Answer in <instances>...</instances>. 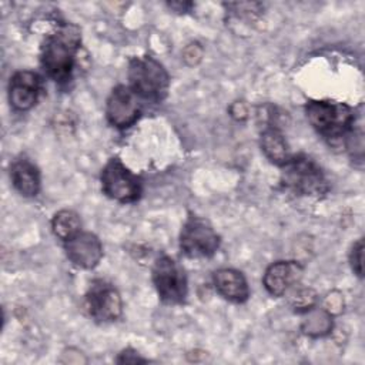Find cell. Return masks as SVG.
Here are the masks:
<instances>
[{"instance_id":"1","label":"cell","mask_w":365,"mask_h":365,"mask_svg":"<svg viewBox=\"0 0 365 365\" xmlns=\"http://www.w3.org/2000/svg\"><path fill=\"white\" fill-rule=\"evenodd\" d=\"M80 46L81 30L70 21L58 24L41 43L40 66L44 74L60 87L67 86L73 80Z\"/></svg>"},{"instance_id":"2","label":"cell","mask_w":365,"mask_h":365,"mask_svg":"<svg viewBox=\"0 0 365 365\" xmlns=\"http://www.w3.org/2000/svg\"><path fill=\"white\" fill-rule=\"evenodd\" d=\"M305 115L312 128L329 144L349 140L354 133L355 114L352 107L334 100H308Z\"/></svg>"},{"instance_id":"3","label":"cell","mask_w":365,"mask_h":365,"mask_svg":"<svg viewBox=\"0 0 365 365\" xmlns=\"http://www.w3.org/2000/svg\"><path fill=\"white\" fill-rule=\"evenodd\" d=\"M281 185L299 197L321 198L328 194L329 182L315 160L305 154H292L281 165Z\"/></svg>"},{"instance_id":"4","label":"cell","mask_w":365,"mask_h":365,"mask_svg":"<svg viewBox=\"0 0 365 365\" xmlns=\"http://www.w3.org/2000/svg\"><path fill=\"white\" fill-rule=\"evenodd\" d=\"M128 87L141 98L150 103H161L170 90V74L165 67L153 56H134L127 67Z\"/></svg>"},{"instance_id":"5","label":"cell","mask_w":365,"mask_h":365,"mask_svg":"<svg viewBox=\"0 0 365 365\" xmlns=\"http://www.w3.org/2000/svg\"><path fill=\"white\" fill-rule=\"evenodd\" d=\"M151 279L158 298L168 305L184 304L188 294V281L180 262L170 255L155 258L151 268Z\"/></svg>"},{"instance_id":"6","label":"cell","mask_w":365,"mask_h":365,"mask_svg":"<svg viewBox=\"0 0 365 365\" xmlns=\"http://www.w3.org/2000/svg\"><path fill=\"white\" fill-rule=\"evenodd\" d=\"M100 184L101 191L108 198L121 204L135 202L143 192L140 177L130 171L117 157L110 158L101 168Z\"/></svg>"},{"instance_id":"7","label":"cell","mask_w":365,"mask_h":365,"mask_svg":"<svg viewBox=\"0 0 365 365\" xmlns=\"http://www.w3.org/2000/svg\"><path fill=\"white\" fill-rule=\"evenodd\" d=\"M221 245V237L211 222L198 215H190L180 232V250L188 258H211Z\"/></svg>"},{"instance_id":"8","label":"cell","mask_w":365,"mask_h":365,"mask_svg":"<svg viewBox=\"0 0 365 365\" xmlns=\"http://www.w3.org/2000/svg\"><path fill=\"white\" fill-rule=\"evenodd\" d=\"M84 308L97 324L114 322L123 314L121 294L113 284L94 279L84 295Z\"/></svg>"},{"instance_id":"9","label":"cell","mask_w":365,"mask_h":365,"mask_svg":"<svg viewBox=\"0 0 365 365\" xmlns=\"http://www.w3.org/2000/svg\"><path fill=\"white\" fill-rule=\"evenodd\" d=\"M141 98L125 84L115 86L106 103V118L117 130H127L141 115Z\"/></svg>"},{"instance_id":"10","label":"cell","mask_w":365,"mask_h":365,"mask_svg":"<svg viewBox=\"0 0 365 365\" xmlns=\"http://www.w3.org/2000/svg\"><path fill=\"white\" fill-rule=\"evenodd\" d=\"M67 259L77 268L93 269L103 258V244L100 238L90 231H80L63 242Z\"/></svg>"},{"instance_id":"11","label":"cell","mask_w":365,"mask_h":365,"mask_svg":"<svg viewBox=\"0 0 365 365\" xmlns=\"http://www.w3.org/2000/svg\"><path fill=\"white\" fill-rule=\"evenodd\" d=\"M41 93V78L33 70L16 71L7 86L10 106L16 111H29L38 101Z\"/></svg>"},{"instance_id":"12","label":"cell","mask_w":365,"mask_h":365,"mask_svg":"<svg viewBox=\"0 0 365 365\" xmlns=\"http://www.w3.org/2000/svg\"><path fill=\"white\" fill-rule=\"evenodd\" d=\"M304 268L298 261L279 259L269 264L262 275V285L271 297H282L299 284Z\"/></svg>"},{"instance_id":"13","label":"cell","mask_w":365,"mask_h":365,"mask_svg":"<svg viewBox=\"0 0 365 365\" xmlns=\"http://www.w3.org/2000/svg\"><path fill=\"white\" fill-rule=\"evenodd\" d=\"M10 181L14 190L26 197L33 198L40 192L41 174L38 167L26 155H20L10 163L9 168Z\"/></svg>"},{"instance_id":"14","label":"cell","mask_w":365,"mask_h":365,"mask_svg":"<svg viewBox=\"0 0 365 365\" xmlns=\"http://www.w3.org/2000/svg\"><path fill=\"white\" fill-rule=\"evenodd\" d=\"M212 285L220 297L234 304L250 298V287L244 274L235 268H218L212 272Z\"/></svg>"},{"instance_id":"15","label":"cell","mask_w":365,"mask_h":365,"mask_svg":"<svg viewBox=\"0 0 365 365\" xmlns=\"http://www.w3.org/2000/svg\"><path fill=\"white\" fill-rule=\"evenodd\" d=\"M259 145L264 155L278 167L284 165L292 155L289 153L284 133L275 123L264 124V128L259 134Z\"/></svg>"},{"instance_id":"16","label":"cell","mask_w":365,"mask_h":365,"mask_svg":"<svg viewBox=\"0 0 365 365\" xmlns=\"http://www.w3.org/2000/svg\"><path fill=\"white\" fill-rule=\"evenodd\" d=\"M334 328V317L327 312L322 307L317 308L314 307L308 312H305V318L301 324V331L311 336V338H319L328 335Z\"/></svg>"},{"instance_id":"17","label":"cell","mask_w":365,"mask_h":365,"mask_svg":"<svg viewBox=\"0 0 365 365\" xmlns=\"http://www.w3.org/2000/svg\"><path fill=\"white\" fill-rule=\"evenodd\" d=\"M51 231L63 242L78 234L81 230L80 215L70 208H63L57 211L51 218Z\"/></svg>"},{"instance_id":"18","label":"cell","mask_w":365,"mask_h":365,"mask_svg":"<svg viewBox=\"0 0 365 365\" xmlns=\"http://www.w3.org/2000/svg\"><path fill=\"white\" fill-rule=\"evenodd\" d=\"M299 284H297L295 287H292L288 292H289V307L297 312V314H305L309 309H312L314 307H317L318 304V292L311 288V287H298Z\"/></svg>"},{"instance_id":"19","label":"cell","mask_w":365,"mask_h":365,"mask_svg":"<svg viewBox=\"0 0 365 365\" xmlns=\"http://www.w3.org/2000/svg\"><path fill=\"white\" fill-rule=\"evenodd\" d=\"M364 240L358 238L349 251V265L351 269L354 271V274L359 278H362L364 275Z\"/></svg>"},{"instance_id":"20","label":"cell","mask_w":365,"mask_h":365,"mask_svg":"<svg viewBox=\"0 0 365 365\" xmlns=\"http://www.w3.org/2000/svg\"><path fill=\"white\" fill-rule=\"evenodd\" d=\"M322 308L332 317L339 315L344 311V298L339 291H331L324 297Z\"/></svg>"},{"instance_id":"21","label":"cell","mask_w":365,"mask_h":365,"mask_svg":"<svg viewBox=\"0 0 365 365\" xmlns=\"http://www.w3.org/2000/svg\"><path fill=\"white\" fill-rule=\"evenodd\" d=\"M202 56H204V48L200 43L194 41V43H190L184 47L182 50V60L185 61L187 66L190 67H194L197 66L201 60H202Z\"/></svg>"},{"instance_id":"22","label":"cell","mask_w":365,"mask_h":365,"mask_svg":"<svg viewBox=\"0 0 365 365\" xmlns=\"http://www.w3.org/2000/svg\"><path fill=\"white\" fill-rule=\"evenodd\" d=\"M115 362L117 364H141V362H147V359L143 358L135 349L125 348L118 354Z\"/></svg>"},{"instance_id":"23","label":"cell","mask_w":365,"mask_h":365,"mask_svg":"<svg viewBox=\"0 0 365 365\" xmlns=\"http://www.w3.org/2000/svg\"><path fill=\"white\" fill-rule=\"evenodd\" d=\"M228 111H230V115H231L232 118L238 120V121H242V120L248 118V115H250V107H248V104H247L245 101H242V100L234 101V103L230 106Z\"/></svg>"},{"instance_id":"24","label":"cell","mask_w":365,"mask_h":365,"mask_svg":"<svg viewBox=\"0 0 365 365\" xmlns=\"http://www.w3.org/2000/svg\"><path fill=\"white\" fill-rule=\"evenodd\" d=\"M168 6H170V9L178 11V13H185V11H190V9L192 7V3H190V1H184V3L174 1V3H168Z\"/></svg>"}]
</instances>
